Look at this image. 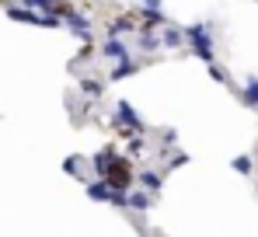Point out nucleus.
<instances>
[{
	"label": "nucleus",
	"mask_w": 258,
	"mask_h": 237,
	"mask_svg": "<svg viewBox=\"0 0 258 237\" xmlns=\"http://www.w3.org/2000/svg\"><path fill=\"white\" fill-rule=\"evenodd\" d=\"M101 56H108V60H129V49L122 45L119 35H108V39L101 42Z\"/></svg>",
	"instance_id": "6"
},
{
	"label": "nucleus",
	"mask_w": 258,
	"mask_h": 237,
	"mask_svg": "<svg viewBox=\"0 0 258 237\" xmlns=\"http://www.w3.org/2000/svg\"><path fill=\"white\" fill-rule=\"evenodd\" d=\"M140 14H143V25H147V28H161V25H164L161 7H147V4H140Z\"/></svg>",
	"instance_id": "9"
},
{
	"label": "nucleus",
	"mask_w": 258,
	"mask_h": 237,
	"mask_svg": "<svg viewBox=\"0 0 258 237\" xmlns=\"http://www.w3.org/2000/svg\"><path fill=\"white\" fill-rule=\"evenodd\" d=\"M241 98H244V105H251V108H258V80H255V77H251L248 84H244Z\"/></svg>",
	"instance_id": "14"
},
{
	"label": "nucleus",
	"mask_w": 258,
	"mask_h": 237,
	"mask_svg": "<svg viewBox=\"0 0 258 237\" xmlns=\"http://www.w3.org/2000/svg\"><path fill=\"white\" fill-rule=\"evenodd\" d=\"M63 171H67V174H77V178H81V157H70L67 164H63Z\"/></svg>",
	"instance_id": "19"
},
{
	"label": "nucleus",
	"mask_w": 258,
	"mask_h": 237,
	"mask_svg": "<svg viewBox=\"0 0 258 237\" xmlns=\"http://www.w3.org/2000/svg\"><path fill=\"white\" fill-rule=\"evenodd\" d=\"M210 74H213V80H216V84H227V74H223V70H220L216 63H210Z\"/></svg>",
	"instance_id": "20"
},
{
	"label": "nucleus",
	"mask_w": 258,
	"mask_h": 237,
	"mask_svg": "<svg viewBox=\"0 0 258 237\" xmlns=\"http://www.w3.org/2000/svg\"><path fill=\"white\" fill-rule=\"evenodd\" d=\"M234 171H241V174H251V157H234Z\"/></svg>",
	"instance_id": "18"
},
{
	"label": "nucleus",
	"mask_w": 258,
	"mask_h": 237,
	"mask_svg": "<svg viewBox=\"0 0 258 237\" xmlns=\"http://www.w3.org/2000/svg\"><path fill=\"white\" fill-rule=\"evenodd\" d=\"M91 164H94V171H98V174H105V178H108V171H112V164H115V147H101V150L91 157Z\"/></svg>",
	"instance_id": "5"
},
{
	"label": "nucleus",
	"mask_w": 258,
	"mask_h": 237,
	"mask_svg": "<svg viewBox=\"0 0 258 237\" xmlns=\"http://www.w3.org/2000/svg\"><path fill=\"white\" fill-rule=\"evenodd\" d=\"M7 14L14 21H21V25H42V14L32 11V7H7Z\"/></svg>",
	"instance_id": "8"
},
{
	"label": "nucleus",
	"mask_w": 258,
	"mask_h": 237,
	"mask_svg": "<svg viewBox=\"0 0 258 237\" xmlns=\"http://www.w3.org/2000/svg\"><path fill=\"white\" fill-rule=\"evenodd\" d=\"M161 42H164L168 49H178V45L185 42V32H178V28H164V32H161Z\"/></svg>",
	"instance_id": "11"
},
{
	"label": "nucleus",
	"mask_w": 258,
	"mask_h": 237,
	"mask_svg": "<svg viewBox=\"0 0 258 237\" xmlns=\"http://www.w3.org/2000/svg\"><path fill=\"white\" fill-rule=\"evenodd\" d=\"M81 91H84L87 98H101V84L98 80H81Z\"/></svg>",
	"instance_id": "17"
},
{
	"label": "nucleus",
	"mask_w": 258,
	"mask_h": 237,
	"mask_svg": "<svg viewBox=\"0 0 258 237\" xmlns=\"http://www.w3.org/2000/svg\"><path fill=\"white\" fill-rule=\"evenodd\" d=\"M67 28L77 35V39H84V42H91V21H87L84 14H77V11H70L67 14Z\"/></svg>",
	"instance_id": "4"
},
{
	"label": "nucleus",
	"mask_w": 258,
	"mask_h": 237,
	"mask_svg": "<svg viewBox=\"0 0 258 237\" xmlns=\"http://www.w3.org/2000/svg\"><path fill=\"white\" fill-rule=\"evenodd\" d=\"M133 28H136V21H133V18H126V14L108 21V35H122V32H133Z\"/></svg>",
	"instance_id": "10"
},
{
	"label": "nucleus",
	"mask_w": 258,
	"mask_h": 237,
	"mask_svg": "<svg viewBox=\"0 0 258 237\" xmlns=\"http://www.w3.org/2000/svg\"><path fill=\"white\" fill-rule=\"evenodd\" d=\"M112 122H115V129H119V136H136V133H143V118L133 112V105L129 101H119L115 105V115H112Z\"/></svg>",
	"instance_id": "2"
},
{
	"label": "nucleus",
	"mask_w": 258,
	"mask_h": 237,
	"mask_svg": "<svg viewBox=\"0 0 258 237\" xmlns=\"http://www.w3.org/2000/svg\"><path fill=\"white\" fill-rule=\"evenodd\" d=\"M185 42H188V49L199 56V60H206V63H213V39H210V25H188L185 28Z\"/></svg>",
	"instance_id": "1"
},
{
	"label": "nucleus",
	"mask_w": 258,
	"mask_h": 237,
	"mask_svg": "<svg viewBox=\"0 0 258 237\" xmlns=\"http://www.w3.org/2000/svg\"><path fill=\"white\" fill-rule=\"evenodd\" d=\"M143 4H147V7H161V0H143Z\"/></svg>",
	"instance_id": "21"
},
{
	"label": "nucleus",
	"mask_w": 258,
	"mask_h": 237,
	"mask_svg": "<svg viewBox=\"0 0 258 237\" xmlns=\"http://www.w3.org/2000/svg\"><path fill=\"white\" fill-rule=\"evenodd\" d=\"M129 209H136V213H143L147 206H150V192H129Z\"/></svg>",
	"instance_id": "13"
},
{
	"label": "nucleus",
	"mask_w": 258,
	"mask_h": 237,
	"mask_svg": "<svg viewBox=\"0 0 258 237\" xmlns=\"http://www.w3.org/2000/svg\"><path fill=\"white\" fill-rule=\"evenodd\" d=\"M133 74V63L129 60H119V67H112V80H126Z\"/></svg>",
	"instance_id": "16"
},
{
	"label": "nucleus",
	"mask_w": 258,
	"mask_h": 237,
	"mask_svg": "<svg viewBox=\"0 0 258 237\" xmlns=\"http://www.w3.org/2000/svg\"><path fill=\"white\" fill-rule=\"evenodd\" d=\"M157 45H164V42L157 39V35H150V32H140V49H143V52H154Z\"/></svg>",
	"instance_id": "15"
},
{
	"label": "nucleus",
	"mask_w": 258,
	"mask_h": 237,
	"mask_svg": "<svg viewBox=\"0 0 258 237\" xmlns=\"http://www.w3.org/2000/svg\"><path fill=\"white\" fill-rule=\"evenodd\" d=\"M108 182H112V189H129L133 185V167H129L126 157H115L112 171H108Z\"/></svg>",
	"instance_id": "3"
},
{
	"label": "nucleus",
	"mask_w": 258,
	"mask_h": 237,
	"mask_svg": "<svg viewBox=\"0 0 258 237\" xmlns=\"http://www.w3.org/2000/svg\"><path fill=\"white\" fill-rule=\"evenodd\" d=\"M87 196L94 199V202H108V199H112V182H108L105 174H101L98 182H87Z\"/></svg>",
	"instance_id": "7"
},
{
	"label": "nucleus",
	"mask_w": 258,
	"mask_h": 237,
	"mask_svg": "<svg viewBox=\"0 0 258 237\" xmlns=\"http://www.w3.org/2000/svg\"><path fill=\"white\" fill-rule=\"evenodd\" d=\"M140 185H143L147 192H157V189H161V174H157V171H140Z\"/></svg>",
	"instance_id": "12"
}]
</instances>
